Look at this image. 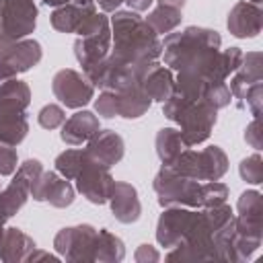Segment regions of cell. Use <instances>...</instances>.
Masks as SVG:
<instances>
[{
  "instance_id": "obj_1",
  "label": "cell",
  "mask_w": 263,
  "mask_h": 263,
  "mask_svg": "<svg viewBox=\"0 0 263 263\" xmlns=\"http://www.w3.org/2000/svg\"><path fill=\"white\" fill-rule=\"evenodd\" d=\"M113 49L111 55L123 62H156L162 55V41L146 23L132 10H115L111 18Z\"/></svg>"
},
{
  "instance_id": "obj_2",
  "label": "cell",
  "mask_w": 263,
  "mask_h": 263,
  "mask_svg": "<svg viewBox=\"0 0 263 263\" xmlns=\"http://www.w3.org/2000/svg\"><path fill=\"white\" fill-rule=\"evenodd\" d=\"M162 113L171 121L179 123V132L183 136V142L191 148L201 142H205L216 125V113L218 109L210 105L208 101H189L173 92L164 103H162Z\"/></svg>"
},
{
  "instance_id": "obj_3",
  "label": "cell",
  "mask_w": 263,
  "mask_h": 263,
  "mask_svg": "<svg viewBox=\"0 0 263 263\" xmlns=\"http://www.w3.org/2000/svg\"><path fill=\"white\" fill-rule=\"evenodd\" d=\"M76 33H78V39L74 43V53L82 70L92 68L95 64H99L109 55L111 29H109V18L105 14L95 12L86 16Z\"/></svg>"
},
{
  "instance_id": "obj_4",
  "label": "cell",
  "mask_w": 263,
  "mask_h": 263,
  "mask_svg": "<svg viewBox=\"0 0 263 263\" xmlns=\"http://www.w3.org/2000/svg\"><path fill=\"white\" fill-rule=\"evenodd\" d=\"M171 168L187 179L195 181H218L228 171V158L220 146H208L203 150L185 148Z\"/></svg>"
},
{
  "instance_id": "obj_5",
  "label": "cell",
  "mask_w": 263,
  "mask_h": 263,
  "mask_svg": "<svg viewBox=\"0 0 263 263\" xmlns=\"http://www.w3.org/2000/svg\"><path fill=\"white\" fill-rule=\"evenodd\" d=\"M154 191L158 195V203L162 208H199V189L201 183L195 179H187L175 173L171 166H162L154 177Z\"/></svg>"
},
{
  "instance_id": "obj_6",
  "label": "cell",
  "mask_w": 263,
  "mask_h": 263,
  "mask_svg": "<svg viewBox=\"0 0 263 263\" xmlns=\"http://www.w3.org/2000/svg\"><path fill=\"white\" fill-rule=\"evenodd\" d=\"M203 222V212H191L181 205H173L162 212L156 224V240L162 247H177L183 242L199 224Z\"/></svg>"
},
{
  "instance_id": "obj_7",
  "label": "cell",
  "mask_w": 263,
  "mask_h": 263,
  "mask_svg": "<svg viewBox=\"0 0 263 263\" xmlns=\"http://www.w3.org/2000/svg\"><path fill=\"white\" fill-rule=\"evenodd\" d=\"M37 6L33 0H0V33L10 41H18L35 31Z\"/></svg>"
},
{
  "instance_id": "obj_8",
  "label": "cell",
  "mask_w": 263,
  "mask_h": 263,
  "mask_svg": "<svg viewBox=\"0 0 263 263\" xmlns=\"http://www.w3.org/2000/svg\"><path fill=\"white\" fill-rule=\"evenodd\" d=\"M97 228L90 224H80L72 228H64L55 234V249L68 261H92L95 257V242H97Z\"/></svg>"
},
{
  "instance_id": "obj_9",
  "label": "cell",
  "mask_w": 263,
  "mask_h": 263,
  "mask_svg": "<svg viewBox=\"0 0 263 263\" xmlns=\"http://www.w3.org/2000/svg\"><path fill=\"white\" fill-rule=\"evenodd\" d=\"M51 88H53L55 99H58L62 105L70 107V109H80V107H84V105L92 99V95H95L92 82H90L86 76H82V74H78L76 70H70V68L60 70V72L53 76Z\"/></svg>"
},
{
  "instance_id": "obj_10",
  "label": "cell",
  "mask_w": 263,
  "mask_h": 263,
  "mask_svg": "<svg viewBox=\"0 0 263 263\" xmlns=\"http://www.w3.org/2000/svg\"><path fill=\"white\" fill-rule=\"evenodd\" d=\"M74 181H76V189L92 203H105L115 183L109 168L99 162L88 160V156H86V164L82 166L80 175Z\"/></svg>"
},
{
  "instance_id": "obj_11",
  "label": "cell",
  "mask_w": 263,
  "mask_h": 263,
  "mask_svg": "<svg viewBox=\"0 0 263 263\" xmlns=\"http://www.w3.org/2000/svg\"><path fill=\"white\" fill-rule=\"evenodd\" d=\"M41 60V45L35 39H18L0 47V64L14 76L37 66Z\"/></svg>"
},
{
  "instance_id": "obj_12",
  "label": "cell",
  "mask_w": 263,
  "mask_h": 263,
  "mask_svg": "<svg viewBox=\"0 0 263 263\" xmlns=\"http://www.w3.org/2000/svg\"><path fill=\"white\" fill-rule=\"evenodd\" d=\"M228 31L238 37V39H247V37H257L261 33L263 27V10L261 4H253L249 0H240L232 6V10L228 12Z\"/></svg>"
},
{
  "instance_id": "obj_13",
  "label": "cell",
  "mask_w": 263,
  "mask_h": 263,
  "mask_svg": "<svg viewBox=\"0 0 263 263\" xmlns=\"http://www.w3.org/2000/svg\"><path fill=\"white\" fill-rule=\"evenodd\" d=\"M123 140L119 134H115L113 129H99L90 140L88 146L84 148L88 160L99 162L103 166H113L123 158Z\"/></svg>"
},
{
  "instance_id": "obj_14",
  "label": "cell",
  "mask_w": 263,
  "mask_h": 263,
  "mask_svg": "<svg viewBox=\"0 0 263 263\" xmlns=\"http://www.w3.org/2000/svg\"><path fill=\"white\" fill-rule=\"evenodd\" d=\"M261 80H263V55H261V51L242 53L240 66L232 74V80H230V86H228V90L236 99L238 107L242 105V99H245L247 90L255 82H261Z\"/></svg>"
},
{
  "instance_id": "obj_15",
  "label": "cell",
  "mask_w": 263,
  "mask_h": 263,
  "mask_svg": "<svg viewBox=\"0 0 263 263\" xmlns=\"http://www.w3.org/2000/svg\"><path fill=\"white\" fill-rule=\"evenodd\" d=\"M111 201V212L113 216L123 222V224H132L140 218L142 214V205H140V199H138V191L136 187H132L129 183H113L111 187V193H109V199Z\"/></svg>"
},
{
  "instance_id": "obj_16",
  "label": "cell",
  "mask_w": 263,
  "mask_h": 263,
  "mask_svg": "<svg viewBox=\"0 0 263 263\" xmlns=\"http://www.w3.org/2000/svg\"><path fill=\"white\" fill-rule=\"evenodd\" d=\"M99 117L90 111H78L62 123V140L70 146H80L88 142L99 132Z\"/></svg>"
},
{
  "instance_id": "obj_17",
  "label": "cell",
  "mask_w": 263,
  "mask_h": 263,
  "mask_svg": "<svg viewBox=\"0 0 263 263\" xmlns=\"http://www.w3.org/2000/svg\"><path fill=\"white\" fill-rule=\"evenodd\" d=\"M140 86L148 95L150 101L164 103L173 95V90H175V78H173V72L168 68L152 62V66L146 70Z\"/></svg>"
},
{
  "instance_id": "obj_18",
  "label": "cell",
  "mask_w": 263,
  "mask_h": 263,
  "mask_svg": "<svg viewBox=\"0 0 263 263\" xmlns=\"http://www.w3.org/2000/svg\"><path fill=\"white\" fill-rule=\"evenodd\" d=\"M95 12H97L95 4H76V2L70 4L68 2L64 6H58L51 12V27L62 33H76L82 21Z\"/></svg>"
},
{
  "instance_id": "obj_19",
  "label": "cell",
  "mask_w": 263,
  "mask_h": 263,
  "mask_svg": "<svg viewBox=\"0 0 263 263\" xmlns=\"http://www.w3.org/2000/svg\"><path fill=\"white\" fill-rule=\"evenodd\" d=\"M27 132H29V123L25 111L0 107V144L16 146L25 140Z\"/></svg>"
},
{
  "instance_id": "obj_20",
  "label": "cell",
  "mask_w": 263,
  "mask_h": 263,
  "mask_svg": "<svg viewBox=\"0 0 263 263\" xmlns=\"http://www.w3.org/2000/svg\"><path fill=\"white\" fill-rule=\"evenodd\" d=\"M35 251L33 238H29L18 228H4V234L0 238V259L2 261H23L27 255Z\"/></svg>"
},
{
  "instance_id": "obj_21",
  "label": "cell",
  "mask_w": 263,
  "mask_h": 263,
  "mask_svg": "<svg viewBox=\"0 0 263 263\" xmlns=\"http://www.w3.org/2000/svg\"><path fill=\"white\" fill-rule=\"evenodd\" d=\"M150 99L148 95L142 90V86H136L132 90H123V92H115V109L119 117L125 119H136L140 115H144L150 107Z\"/></svg>"
},
{
  "instance_id": "obj_22",
  "label": "cell",
  "mask_w": 263,
  "mask_h": 263,
  "mask_svg": "<svg viewBox=\"0 0 263 263\" xmlns=\"http://www.w3.org/2000/svg\"><path fill=\"white\" fill-rule=\"evenodd\" d=\"M185 148H189V146L183 142V136L179 129L162 127L156 134V154H158L162 166H171Z\"/></svg>"
},
{
  "instance_id": "obj_23",
  "label": "cell",
  "mask_w": 263,
  "mask_h": 263,
  "mask_svg": "<svg viewBox=\"0 0 263 263\" xmlns=\"http://www.w3.org/2000/svg\"><path fill=\"white\" fill-rule=\"evenodd\" d=\"M29 103H31V90L25 82L10 78L4 84H0V107L27 111Z\"/></svg>"
},
{
  "instance_id": "obj_24",
  "label": "cell",
  "mask_w": 263,
  "mask_h": 263,
  "mask_svg": "<svg viewBox=\"0 0 263 263\" xmlns=\"http://www.w3.org/2000/svg\"><path fill=\"white\" fill-rule=\"evenodd\" d=\"M125 255L123 242L111 234L107 228H101L97 232V242H95V257L92 261H121Z\"/></svg>"
},
{
  "instance_id": "obj_25",
  "label": "cell",
  "mask_w": 263,
  "mask_h": 263,
  "mask_svg": "<svg viewBox=\"0 0 263 263\" xmlns=\"http://www.w3.org/2000/svg\"><path fill=\"white\" fill-rule=\"evenodd\" d=\"M181 8H175V6H166V4H158L148 16H146V23L152 27V31L156 35L160 33H171L179 23H181Z\"/></svg>"
},
{
  "instance_id": "obj_26",
  "label": "cell",
  "mask_w": 263,
  "mask_h": 263,
  "mask_svg": "<svg viewBox=\"0 0 263 263\" xmlns=\"http://www.w3.org/2000/svg\"><path fill=\"white\" fill-rule=\"evenodd\" d=\"M84 164H86V152H84L82 148H70V150L62 152V154L55 158V168H58V173H60L64 179H68V181L76 179V177L80 175V171H82Z\"/></svg>"
},
{
  "instance_id": "obj_27",
  "label": "cell",
  "mask_w": 263,
  "mask_h": 263,
  "mask_svg": "<svg viewBox=\"0 0 263 263\" xmlns=\"http://www.w3.org/2000/svg\"><path fill=\"white\" fill-rule=\"evenodd\" d=\"M236 210H238V218L263 220V195L257 189H247L245 193H240Z\"/></svg>"
},
{
  "instance_id": "obj_28",
  "label": "cell",
  "mask_w": 263,
  "mask_h": 263,
  "mask_svg": "<svg viewBox=\"0 0 263 263\" xmlns=\"http://www.w3.org/2000/svg\"><path fill=\"white\" fill-rule=\"evenodd\" d=\"M228 197V187L220 181H205L199 189V208H210L224 203Z\"/></svg>"
},
{
  "instance_id": "obj_29",
  "label": "cell",
  "mask_w": 263,
  "mask_h": 263,
  "mask_svg": "<svg viewBox=\"0 0 263 263\" xmlns=\"http://www.w3.org/2000/svg\"><path fill=\"white\" fill-rule=\"evenodd\" d=\"M45 201H49L53 208H66V205H70L74 201V189L68 183V179H60L58 177L53 181V185L49 187V193H47V199Z\"/></svg>"
},
{
  "instance_id": "obj_30",
  "label": "cell",
  "mask_w": 263,
  "mask_h": 263,
  "mask_svg": "<svg viewBox=\"0 0 263 263\" xmlns=\"http://www.w3.org/2000/svg\"><path fill=\"white\" fill-rule=\"evenodd\" d=\"M238 173H240V177H242L247 183H251V185L263 183V158H261V154H251V156H247V158L240 162Z\"/></svg>"
},
{
  "instance_id": "obj_31",
  "label": "cell",
  "mask_w": 263,
  "mask_h": 263,
  "mask_svg": "<svg viewBox=\"0 0 263 263\" xmlns=\"http://www.w3.org/2000/svg\"><path fill=\"white\" fill-rule=\"evenodd\" d=\"M230 99H232V95H230L226 82H210L208 88H205V95H203V101H208L216 109H222V107L230 105Z\"/></svg>"
},
{
  "instance_id": "obj_32",
  "label": "cell",
  "mask_w": 263,
  "mask_h": 263,
  "mask_svg": "<svg viewBox=\"0 0 263 263\" xmlns=\"http://www.w3.org/2000/svg\"><path fill=\"white\" fill-rule=\"evenodd\" d=\"M37 121H39V125L45 127V129H55V127H60V125L66 121V113H64V109H62L60 105H45V107L39 111Z\"/></svg>"
},
{
  "instance_id": "obj_33",
  "label": "cell",
  "mask_w": 263,
  "mask_h": 263,
  "mask_svg": "<svg viewBox=\"0 0 263 263\" xmlns=\"http://www.w3.org/2000/svg\"><path fill=\"white\" fill-rule=\"evenodd\" d=\"M261 107H263V82H255L247 90L240 109H249L255 117H261Z\"/></svg>"
},
{
  "instance_id": "obj_34",
  "label": "cell",
  "mask_w": 263,
  "mask_h": 263,
  "mask_svg": "<svg viewBox=\"0 0 263 263\" xmlns=\"http://www.w3.org/2000/svg\"><path fill=\"white\" fill-rule=\"evenodd\" d=\"M55 179H58L55 173H51V171H41V175L33 181L29 195H33V199H37V201H45V199H47V193H49V187L53 185Z\"/></svg>"
},
{
  "instance_id": "obj_35",
  "label": "cell",
  "mask_w": 263,
  "mask_h": 263,
  "mask_svg": "<svg viewBox=\"0 0 263 263\" xmlns=\"http://www.w3.org/2000/svg\"><path fill=\"white\" fill-rule=\"evenodd\" d=\"M16 150L12 146H6V144H0V175L6 177V175H12L16 171Z\"/></svg>"
},
{
  "instance_id": "obj_36",
  "label": "cell",
  "mask_w": 263,
  "mask_h": 263,
  "mask_svg": "<svg viewBox=\"0 0 263 263\" xmlns=\"http://www.w3.org/2000/svg\"><path fill=\"white\" fill-rule=\"evenodd\" d=\"M245 140L247 144H251L255 150H261L263 148V140H261V123H259V117H255L247 129H245Z\"/></svg>"
},
{
  "instance_id": "obj_37",
  "label": "cell",
  "mask_w": 263,
  "mask_h": 263,
  "mask_svg": "<svg viewBox=\"0 0 263 263\" xmlns=\"http://www.w3.org/2000/svg\"><path fill=\"white\" fill-rule=\"evenodd\" d=\"M136 259H138V261H144V259H152V261H156V259H158V253L152 251V249H148V245H142L140 251L136 253Z\"/></svg>"
},
{
  "instance_id": "obj_38",
  "label": "cell",
  "mask_w": 263,
  "mask_h": 263,
  "mask_svg": "<svg viewBox=\"0 0 263 263\" xmlns=\"http://www.w3.org/2000/svg\"><path fill=\"white\" fill-rule=\"evenodd\" d=\"M121 2L123 0H95V4H99L101 10H105V12H115Z\"/></svg>"
},
{
  "instance_id": "obj_39",
  "label": "cell",
  "mask_w": 263,
  "mask_h": 263,
  "mask_svg": "<svg viewBox=\"0 0 263 263\" xmlns=\"http://www.w3.org/2000/svg\"><path fill=\"white\" fill-rule=\"evenodd\" d=\"M129 4L132 10H148V6L154 2V0H123Z\"/></svg>"
},
{
  "instance_id": "obj_40",
  "label": "cell",
  "mask_w": 263,
  "mask_h": 263,
  "mask_svg": "<svg viewBox=\"0 0 263 263\" xmlns=\"http://www.w3.org/2000/svg\"><path fill=\"white\" fill-rule=\"evenodd\" d=\"M37 259H55L53 255H49V253H45V251H37V253H29L27 255V261H37Z\"/></svg>"
},
{
  "instance_id": "obj_41",
  "label": "cell",
  "mask_w": 263,
  "mask_h": 263,
  "mask_svg": "<svg viewBox=\"0 0 263 263\" xmlns=\"http://www.w3.org/2000/svg\"><path fill=\"white\" fill-rule=\"evenodd\" d=\"M160 4H166V6H175V8H183L185 0H158Z\"/></svg>"
},
{
  "instance_id": "obj_42",
  "label": "cell",
  "mask_w": 263,
  "mask_h": 263,
  "mask_svg": "<svg viewBox=\"0 0 263 263\" xmlns=\"http://www.w3.org/2000/svg\"><path fill=\"white\" fill-rule=\"evenodd\" d=\"M43 4H47V6H64V4H68L70 0H41Z\"/></svg>"
},
{
  "instance_id": "obj_43",
  "label": "cell",
  "mask_w": 263,
  "mask_h": 263,
  "mask_svg": "<svg viewBox=\"0 0 263 263\" xmlns=\"http://www.w3.org/2000/svg\"><path fill=\"white\" fill-rule=\"evenodd\" d=\"M4 220H6V218L0 214V238H2V234H4Z\"/></svg>"
},
{
  "instance_id": "obj_44",
  "label": "cell",
  "mask_w": 263,
  "mask_h": 263,
  "mask_svg": "<svg viewBox=\"0 0 263 263\" xmlns=\"http://www.w3.org/2000/svg\"><path fill=\"white\" fill-rule=\"evenodd\" d=\"M76 4H95V0H76Z\"/></svg>"
},
{
  "instance_id": "obj_45",
  "label": "cell",
  "mask_w": 263,
  "mask_h": 263,
  "mask_svg": "<svg viewBox=\"0 0 263 263\" xmlns=\"http://www.w3.org/2000/svg\"><path fill=\"white\" fill-rule=\"evenodd\" d=\"M6 43H8V41H6V39L2 37V33H0V47H2V45H6Z\"/></svg>"
},
{
  "instance_id": "obj_46",
  "label": "cell",
  "mask_w": 263,
  "mask_h": 263,
  "mask_svg": "<svg viewBox=\"0 0 263 263\" xmlns=\"http://www.w3.org/2000/svg\"><path fill=\"white\" fill-rule=\"evenodd\" d=\"M249 2H253V4H261V0H249Z\"/></svg>"
}]
</instances>
